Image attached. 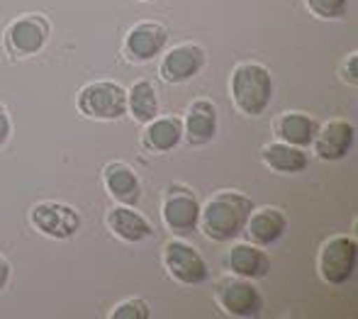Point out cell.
Returning <instances> with one entry per match:
<instances>
[{"label":"cell","mask_w":358,"mask_h":319,"mask_svg":"<svg viewBox=\"0 0 358 319\" xmlns=\"http://www.w3.org/2000/svg\"><path fill=\"white\" fill-rule=\"evenodd\" d=\"M169 44V29L159 22H137L127 32L124 39V54L129 62L146 64L151 59L161 57Z\"/></svg>","instance_id":"30bf717a"},{"label":"cell","mask_w":358,"mask_h":319,"mask_svg":"<svg viewBox=\"0 0 358 319\" xmlns=\"http://www.w3.org/2000/svg\"><path fill=\"white\" fill-rule=\"evenodd\" d=\"M108 227L117 239L127 241V244H139V241H146L154 234L149 222H146L139 212H134L129 205H120V207H115V210H110Z\"/></svg>","instance_id":"e0dca14e"},{"label":"cell","mask_w":358,"mask_h":319,"mask_svg":"<svg viewBox=\"0 0 358 319\" xmlns=\"http://www.w3.org/2000/svg\"><path fill=\"white\" fill-rule=\"evenodd\" d=\"M354 141H356V127L349 120L336 118V120H329L324 127L317 129L312 144H315V151L320 159L341 161L354 149Z\"/></svg>","instance_id":"7c38bea8"},{"label":"cell","mask_w":358,"mask_h":319,"mask_svg":"<svg viewBox=\"0 0 358 319\" xmlns=\"http://www.w3.org/2000/svg\"><path fill=\"white\" fill-rule=\"evenodd\" d=\"M183 139V122L176 118H154L146 122L142 144L154 154H169Z\"/></svg>","instance_id":"ac0fdd59"},{"label":"cell","mask_w":358,"mask_h":319,"mask_svg":"<svg viewBox=\"0 0 358 319\" xmlns=\"http://www.w3.org/2000/svg\"><path fill=\"white\" fill-rule=\"evenodd\" d=\"M217 134V108L213 100H195L188 108V118L183 122V136L188 144H210Z\"/></svg>","instance_id":"5bb4252c"},{"label":"cell","mask_w":358,"mask_h":319,"mask_svg":"<svg viewBox=\"0 0 358 319\" xmlns=\"http://www.w3.org/2000/svg\"><path fill=\"white\" fill-rule=\"evenodd\" d=\"M229 93L239 113L259 118L268 110L271 98H273L271 71L261 64H239L231 71Z\"/></svg>","instance_id":"7a4b0ae2"},{"label":"cell","mask_w":358,"mask_h":319,"mask_svg":"<svg viewBox=\"0 0 358 319\" xmlns=\"http://www.w3.org/2000/svg\"><path fill=\"white\" fill-rule=\"evenodd\" d=\"M356 66H358V54L356 52L351 54L349 59H346L344 66H341V78H344L346 83L354 85V88L358 85V69H356Z\"/></svg>","instance_id":"cb8c5ba5"},{"label":"cell","mask_w":358,"mask_h":319,"mask_svg":"<svg viewBox=\"0 0 358 319\" xmlns=\"http://www.w3.org/2000/svg\"><path fill=\"white\" fill-rule=\"evenodd\" d=\"M287 229V217L278 207H261V210H251L249 220H246L244 232L249 239L259 246H271L285 234Z\"/></svg>","instance_id":"4fadbf2b"},{"label":"cell","mask_w":358,"mask_h":319,"mask_svg":"<svg viewBox=\"0 0 358 319\" xmlns=\"http://www.w3.org/2000/svg\"><path fill=\"white\" fill-rule=\"evenodd\" d=\"M215 295L222 310L231 317L251 319V317H259L261 310H264V297H261L259 288L249 278H241V276L224 278V281L217 283Z\"/></svg>","instance_id":"5b68a950"},{"label":"cell","mask_w":358,"mask_h":319,"mask_svg":"<svg viewBox=\"0 0 358 319\" xmlns=\"http://www.w3.org/2000/svg\"><path fill=\"white\" fill-rule=\"evenodd\" d=\"M13 136V122H10V115L8 110L0 105V146L8 144V139Z\"/></svg>","instance_id":"d4e9b609"},{"label":"cell","mask_w":358,"mask_h":319,"mask_svg":"<svg viewBox=\"0 0 358 319\" xmlns=\"http://www.w3.org/2000/svg\"><path fill=\"white\" fill-rule=\"evenodd\" d=\"M208 64V54H205L203 47L198 44H178V47L169 49L161 59L159 73L166 83H188L193 80L200 71Z\"/></svg>","instance_id":"9c48e42d"},{"label":"cell","mask_w":358,"mask_h":319,"mask_svg":"<svg viewBox=\"0 0 358 319\" xmlns=\"http://www.w3.org/2000/svg\"><path fill=\"white\" fill-rule=\"evenodd\" d=\"M264 161L275 173H300L310 164L305 149L285 144V141H273V144L264 146Z\"/></svg>","instance_id":"ffe728a7"},{"label":"cell","mask_w":358,"mask_h":319,"mask_svg":"<svg viewBox=\"0 0 358 319\" xmlns=\"http://www.w3.org/2000/svg\"><path fill=\"white\" fill-rule=\"evenodd\" d=\"M254 202L236 190H222L200 207V227L213 241H231L244 232Z\"/></svg>","instance_id":"6da1fadb"},{"label":"cell","mask_w":358,"mask_h":319,"mask_svg":"<svg viewBox=\"0 0 358 319\" xmlns=\"http://www.w3.org/2000/svg\"><path fill=\"white\" fill-rule=\"evenodd\" d=\"M358 241L354 236H331L320 254V271L329 285H344L356 271Z\"/></svg>","instance_id":"52a82bcc"},{"label":"cell","mask_w":358,"mask_h":319,"mask_svg":"<svg viewBox=\"0 0 358 319\" xmlns=\"http://www.w3.org/2000/svg\"><path fill=\"white\" fill-rule=\"evenodd\" d=\"M164 222L176 236H190L200 227V202L190 190H173L164 202Z\"/></svg>","instance_id":"8fae6325"},{"label":"cell","mask_w":358,"mask_h":319,"mask_svg":"<svg viewBox=\"0 0 358 319\" xmlns=\"http://www.w3.org/2000/svg\"><path fill=\"white\" fill-rule=\"evenodd\" d=\"M32 227L39 232V234L49 236V239H59L66 241L73 239L80 232V215L78 210L66 202H57V200H47L39 202V205L32 207Z\"/></svg>","instance_id":"8992f818"},{"label":"cell","mask_w":358,"mask_h":319,"mask_svg":"<svg viewBox=\"0 0 358 319\" xmlns=\"http://www.w3.org/2000/svg\"><path fill=\"white\" fill-rule=\"evenodd\" d=\"M10 278H13V266H10V261L5 256H0V292L8 288Z\"/></svg>","instance_id":"484cf974"},{"label":"cell","mask_w":358,"mask_h":319,"mask_svg":"<svg viewBox=\"0 0 358 319\" xmlns=\"http://www.w3.org/2000/svg\"><path fill=\"white\" fill-rule=\"evenodd\" d=\"M52 37V24L44 15H22L5 29V49L10 57L27 59L39 54Z\"/></svg>","instance_id":"277c9868"},{"label":"cell","mask_w":358,"mask_h":319,"mask_svg":"<svg viewBox=\"0 0 358 319\" xmlns=\"http://www.w3.org/2000/svg\"><path fill=\"white\" fill-rule=\"evenodd\" d=\"M142 3H151V0H142Z\"/></svg>","instance_id":"4316f807"},{"label":"cell","mask_w":358,"mask_h":319,"mask_svg":"<svg viewBox=\"0 0 358 319\" xmlns=\"http://www.w3.org/2000/svg\"><path fill=\"white\" fill-rule=\"evenodd\" d=\"M127 113L139 125H146L154 118H159V95H156V88L149 80H137L127 90Z\"/></svg>","instance_id":"44dd1931"},{"label":"cell","mask_w":358,"mask_h":319,"mask_svg":"<svg viewBox=\"0 0 358 319\" xmlns=\"http://www.w3.org/2000/svg\"><path fill=\"white\" fill-rule=\"evenodd\" d=\"M227 266L234 276L249 278V281H259L271 273V258L266 251H261L256 244H234L227 254Z\"/></svg>","instance_id":"2e32d148"},{"label":"cell","mask_w":358,"mask_h":319,"mask_svg":"<svg viewBox=\"0 0 358 319\" xmlns=\"http://www.w3.org/2000/svg\"><path fill=\"white\" fill-rule=\"evenodd\" d=\"M103 178L105 188L120 205L134 207L139 202V197H142V183H139L137 173H134L132 166L122 164V161H113V164L105 166Z\"/></svg>","instance_id":"9a60e30c"},{"label":"cell","mask_w":358,"mask_h":319,"mask_svg":"<svg viewBox=\"0 0 358 319\" xmlns=\"http://www.w3.org/2000/svg\"><path fill=\"white\" fill-rule=\"evenodd\" d=\"M305 5L320 20H341L349 10V0H305Z\"/></svg>","instance_id":"7402d4cb"},{"label":"cell","mask_w":358,"mask_h":319,"mask_svg":"<svg viewBox=\"0 0 358 319\" xmlns=\"http://www.w3.org/2000/svg\"><path fill=\"white\" fill-rule=\"evenodd\" d=\"M164 263L169 273L183 285H203L210 276L208 261L200 256L198 249L180 239H173L164 249Z\"/></svg>","instance_id":"ba28073f"},{"label":"cell","mask_w":358,"mask_h":319,"mask_svg":"<svg viewBox=\"0 0 358 319\" xmlns=\"http://www.w3.org/2000/svg\"><path fill=\"white\" fill-rule=\"evenodd\" d=\"M317 122L305 113H287L275 122V134L280 136V141L292 146H300V149H307L312 146L317 134Z\"/></svg>","instance_id":"d6986e66"},{"label":"cell","mask_w":358,"mask_h":319,"mask_svg":"<svg viewBox=\"0 0 358 319\" xmlns=\"http://www.w3.org/2000/svg\"><path fill=\"white\" fill-rule=\"evenodd\" d=\"M76 108L88 120L117 122L127 115V90L115 80H95L80 88Z\"/></svg>","instance_id":"3957f363"},{"label":"cell","mask_w":358,"mask_h":319,"mask_svg":"<svg viewBox=\"0 0 358 319\" xmlns=\"http://www.w3.org/2000/svg\"><path fill=\"white\" fill-rule=\"evenodd\" d=\"M151 315V310H149V302H144V300H124V302H120L117 307L113 310V319H146Z\"/></svg>","instance_id":"603a6c76"}]
</instances>
